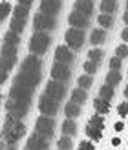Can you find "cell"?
I'll use <instances>...</instances> for the list:
<instances>
[{
    "mask_svg": "<svg viewBox=\"0 0 128 150\" xmlns=\"http://www.w3.org/2000/svg\"><path fill=\"white\" fill-rule=\"evenodd\" d=\"M18 33L9 29V33L4 35L2 42V82L7 81V73L17 62V48H18Z\"/></svg>",
    "mask_w": 128,
    "mask_h": 150,
    "instance_id": "6da1fadb",
    "label": "cell"
},
{
    "mask_svg": "<svg viewBox=\"0 0 128 150\" xmlns=\"http://www.w3.org/2000/svg\"><path fill=\"white\" fill-rule=\"evenodd\" d=\"M26 134V125L20 123V119H15L11 115L6 117L4 123V130H2V137H4V146H7L9 150L17 148V143L20 137H24Z\"/></svg>",
    "mask_w": 128,
    "mask_h": 150,
    "instance_id": "7a4b0ae2",
    "label": "cell"
},
{
    "mask_svg": "<svg viewBox=\"0 0 128 150\" xmlns=\"http://www.w3.org/2000/svg\"><path fill=\"white\" fill-rule=\"evenodd\" d=\"M50 42H51V39L46 31H37L31 37V40H29V51L35 55H44L46 50L50 48Z\"/></svg>",
    "mask_w": 128,
    "mask_h": 150,
    "instance_id": "3957f363",
    "label": "cell"
},
{
    "mask_svg": "<svg viewBox=\"0 0 128 150\" xmlns=\"http://www.w3.org/2000/svg\"><path fill=\"white\" fill-rule=\"evenodd\" d=\"M28 13H29V6H17L13 9V20H11V31L15 33H22V29L26 26L28 20Z\"/></svg>",
    "mask_w": 128,
    "mask_h": 150,
    "instance_id": "277c9868",
    "label": "cell"
},
{
    "mask_svg": "<svg viewBox=\"0 0 128 150\" xmlns=\"http://www.w3.org/2000/svg\"><path fill=\"white\" fill-rule=\"evenodd\" d=\"M31 95H33V90H29L22 84H17V82H13V86L9 90V99L17 101V103L31 104Z\"/></svg>",
    "mask_w": 128,
    "mask_h": 150,
    "instance_id": "5b68a950",
    "label": "cell"
},
{
    "mask_svg": "<svg viewBox=\"0 0 128 150\" xmlns=\"http://www.w3.org/2000/svg\"><path fill=\"white\" fill-rule=\"evenodd\" d=\"M57 26L55 22V17H51V15H46V13H37L35 18H33V28L37 31H51Z\"/></svg>",
    "mask_w": 128,
    "mask_h": 150,
    "instance_id": "8992f818",
    "label": "cell"
},
{
    "mask_svg": "<svg viewBox=\"0 0 128 150\" xmlns=\"http://www.w3.org/2000/svg\"><path fill=\"white\" fill-rule=\"evenodd\" d=\"M66 39V46H70L71 50H81L84 44V31L79 28H70L64 35Z\"/></svg>",
    "mask_w": 128,
    "mask_h": 150,
    "instance_id": "52a82bcc",
    "label": "cell"
},
{
    "mask_svg": "<svg viewBox=\"0 0 128 150\" xmlns=\"http://www.w3.org/2000/svg\"><path fill=\"white\" fill-rule=\"evenodd\" d=\"M53 128H55V121L50 115H40L35 123V132H39L40 136L48 137V139L53 136Z\"/></svg>",
    "mask_w": 128,
    "mask_h": 150,
    "instance_id": "ba28073f",
    "label": "cell"
},
{
    "mask_svg": "<svg viewBox=\"0 0 128 150\" xmlns=\"http://www.w3.org/2000/svg\"><path fill=\"white\" fill-rule=\"evenodd\" d=\"M59 103L61 101H57L53 99V97H50L44 93L40 97V101H39V110H40V114L42 115H50V117H53L57 114V110H59Z\"/></svg>",
    "mask_w": 128,
    "mask_h": 150,
    "instance_id": "9c48e42d",
    "label": "cell"
},
{
    "mask_svg": "<svg viewBox=\"0 0 128 150\" xmlns=\"http://www.w3.org/2000/svg\"><path fill=\"white\" fill-rule=\"evenodd\" d=\"M29 106H31V104L17 103V101H13V99H9V101H7V104H6V108H7V115H11V117H15V119H22L24 115H28Z\"/></svg>",
    "mask_w": 128,
    "mask_h": 150,
    "instance_id": "30bf717a",
    "label": "cell"
},
{
    "mask_svg": "<svg viewBox=\"0 0 128 150\" xmlns=\"http://www.w3.org/2000/svg\"><path fill=\"white\" fill-rule=\"evenodd\" d=\"M44 93L50 95V97H53V99H57V101H62L64 95H66V86H64V82L53 79V81H50L46 84V92H44Z\"/></svg>",
    "mask_w": 128,
    "mask_h": 150,
    "instance_id": "8fae6325",
    "label": "cell"
},
{
    "mask_svg": "<svg viewBox=\"0 0 128 150\" xmlns=\"http://www.w3.org/2000/svg\"><path fill=\"white\" fill-rule=\"evenodd\" d=\"M40 68H42V62H40V59L39 55H28L24 59V62L20 64V71H26V73H40Z\"/></svg>",
    "mask_w": 128,
    "mask_h": 150,
    "instance_id": "7c38bea8",
    "label": "cell"
},
{
    "mask_svg": "<svg viewBox=\"0 0 128 150\" xmlns=\"http://www.w3.org/2000/svg\"><path fill=\"white\" fill-rule=\"evenodd\" d=\"M71 75V68L70 64H62V62H55L53 68H51V77L55 81H61V82H66Z\"/></svg>",
    "mask_w": 128,
    "mask_h": 150,
    "instance_id": "4fadbf2b",
    "label": "cell"
},
{
    "mask_svg": "<svg viewBox=\"0 0 128 150\" xmlns=\"http://www.w3.org/2000/svg\"><path fill=\"white\" fill-rule=\"evenodd\" d=\"M50 143H48V137L40 136L39 132H35L31 137L28 139V145H26V150H48Z\"/></svg>",
    "mask_w": 128,
    "mask_h": 150,
    "instance_id": "5bb4252c",
    "label": "cell"
},
{
    "mask_svg": "<svg viewBox=\"0 0 128 150\" xmlns=\"http://www.w3.org/2000/svg\"><path fill=\"white\" fill-rule=\"evenodd\" d=\"M75 61V55L71 53L70 46H59L55 50V62H62V64H71Z\"/></svg>",
    "mask_w": 128,
    "mask_h": 150,
    "instance_id": "9a60e30c",
    "label": "cell"
},
{
    "mask_svg": "<svg viewBox=\"0 0 128 150\" xmlns=\"http://www.w3.org/2000/svg\"><path fill=\"white\" fill-rule=\"evenodd\" d=\"M68 22H70V26L71 28H79V29H84L86 26H88V17L84 13H81V11H71L70 13V17H68Z\"/></svg>",
    "mask_w": 128,
    "mask_h": 150,
    "instance_id": "2e32d148",
    "label": "cell"
},
{
    "mask_svg": "<svg viewBox=\"0 0 128 150\" xmlns=\"http://www.w3.org/2000/svg\"><path fill=\"white\" fill-rule=\"evenodd\" d=\"M40 11L55 17V15H59V11H61V0H42L40 2Z\"/></svg>",
    "mask_w": 128,
    "mask_h": 150,
    "instance_id": "e0dca14e",
    "label": "cell"
},
{
    "mask_svg": "<svg viewBox=\"0 0 128 150\" xmlns=\"http://www.w3.org/2000/svg\"><path fill=\"white\" fill-rule=\"evenodd\" d=\"M75 9L84 13L86 17H90V15L93 13V2L92 0H77V2H75Z\"/></svg>",
    "mask_w": 128,
    "mask_h": 150,
    "instance_id": "ac0fdd59",
    "label": "cell"
},
{
    "mask_svg": "<svg viewBox=\"0 0 128 150\" xmlns=\"http://www.w3.org/2000/svg\"><path fill=\"white\" fill-rule=\"evenodd\" d=\"M106 40V31L104 29H93L92 31V37H90V42L93 44V46H101V44Z\"/></svg>",
    "mask_w": 128,
    "mask_h": 150,
    "instance_id": "d6986e66",
    "label": "cell"
},
{
    "mask_svg": "<svg viewBox=\"0 0 128 150\" xmlns=\"http://www.w3.org/2000/svg\"><path fill=\"white\" fill-rule=\"evenodd\" d=\"M64 114H66V117H70V119H75L79 114H81V104H77V103H73V101H70L66 104V108H64Z\"/></svg>",
    "mask_w": 128,
    "mask_h": 150,
    "instance_id": "ffe728a7",
    "label": "cell"
},
{
    "mask_svg": "<svg viewBox=\"0 0 128 150\" xmlns=\"http://www.w3.org/2000/svg\"><path fill=\"white\" fill-rule=\"evenodd\" d=\"M88 90H84V88H77V90H73L71 92V101L73 103H77V104H82V103H86V99H88Z\"/></svg>",
    "mask_w": 128,
    "mask_h": 150,
    "instance_id": "44dd1931",
    "label": "cell"
},
{
    "mask_svg": "<svg viewBox=\"0 0 128 150\" xmlns=\"http://www.w3.org/2000/svg\"><path fill=\"white\" fill-rule=\"evenodd\" d=\"M93 106H95V110H97V114H108L110 112V101H104V99H101V97H97V99L93 101Z\"/></svg>",
    "mask_w": 128,
    "mask_h": 150,
    "instance_id": "7402d4cb",
    "label": "cell"
},
{
    "mask_svg": "<svg viewBox=\"0 0 128 150\" xmlns=\"http://www.w3.org/2000/svg\"><path fill=\"white\" fill-rule=\"evenodd\" d=\"M62 134H64V136H75V134H77V125H75L73 119L68 117L66 121L62 123Z\"/></svg>",
    "mask_w": 128,
    "mask_h": 150,
    "instance_id": "603a6c76",
    "label": "cell"
},
{
    "mask_svg": "<svg viewBox=\"0 0 128 150\" xmlns=\"http://www.w3.org/2000/svg\"><path fill=\"white\" fill-rule=\"evenodd\" d=\"M86 136L92 139V141H101L103 130L101 128H95V126H92V125H86Z\"/></svg>",
    "mask_w": 128,
    "mask_h": 150,
    "instance_id": "cb8c5ba5",
    "label": "cell"
},
{
    "mask_svg": "<svg viewBox=\"0 0 128 150\" xmlns=\"http://www.w3.org/2000/svg\"><path fill=\"white\" fill-rule=\"evenodd\" d=\"M117 9V0H101V11L112 15Z\"/></svg>",
    "mask_w": 128,
    "mask_h": 150,
    "instance_id": "d4e9b609",
    "label": "cell"
},
{
    "mask_svg": "<svg viewBox=\"0 0 128 150\" xmlns=\"http://www.w3.org/2000/svg\"><path fill=\"white\" fill-rule=\"evenodd\" d=\"M119 82H121V73H119V70H110V73L106 75V84L115 88Z\"/></svg>",
    "mask_w": 128,
    "mask_h": 150,
    "instance_id": "484cf974",
    "label": "cell"
},
{
    "mask_svg": "<svg viewBox=\"0 0 128 150\" xmlns=\"http://www.w3.org/2000/svg\"><path fill=\"white\" fill-rule=\"evenodd\" d=\"M114 92H115L114 86L104 84V86H101V90H99V97H101V99H104V101H110L112 97H114Z\"/></svg>",
    "mask_w": 128,
    "mask_h": 150,
    "instance_id": "4316f807",
    "label": "cell"
},
{
    "mask_svg": "<svg viewBox=\"0 0 128 150\" xmlns=\"http://www.w3.org/2000/svg\"><path fill=\"white\" fill-rule=\"evenodd\" d=\"M93 84V79H92V75H88L84 73L82 77H79V88H84V90H90Z\"/></svg>",
    "mask_w": 128,
    "mask_h": 150,
    "instance_id": "83f0119b",
    "label": "cell"
},
{
    "mask_svg": "<svg viewBox=\"0 0 128 150\" xmlns=\"http://www.w3.org/2000/svg\"><path fill=\"white\" fill-rule=\"evenodd\" d=\"M112 24H114V20H112V15H108V13H103V15H99V26H101L103 29L110 28Z\"/></svg>",
    "mask_w": 128,
    "mask_h": 150,
    "instance_id": "f1b7e54d",
    "label": "cell"
},
{
    "mask_svg": "<svg viewBox=\"0 0 128 150\" xmlns=\"http://www.w3.org/2000/svg\"><path fill=\"white\" fill-rule=\"evenodd\" d=\"M59 150H71V136H64L59 139V143H57Z\"/></svg>",
    "mask_w": 128,
    "mask_h": 150,
    "instance_id": "f546056e",
    "label": "cell"
},
{
    "mask_svg": "<svg viewBox=\"0 0 128 150\" xmlns=\"http://www.w3.org/2000/svg\"><path fill=\"white\" fill-rule=\"evenodd\" d=\"M88 125H92V126H95V128H104V121H103V117H101V114H95V115H92L90 117V121H88Z\"/></svg>",
    "mask_w": 128,
    "mask_h": 150,
    "instance_id": "4dcf8cb0",
    "label": "cell"
},
{
    "mask_svg": "<svg viewBox=\"0 0 128 150\" xmlns=\"http://www.w3.org/2000/svg\"><path fill=\"white\" fill-rule=\"evenodd\" d=\"M103 57H104L103 50H90V53H88V59H90V61H93V62H97V64L103 61Z\"/></svg>",
    "mask_w": 128,
    "mask_h": 150,
    "instance_id": "1f68e13d",
    "label": "cell"
},
{
    "mask_svg": "<svg viewBox=\"0 0 128 150\" xmlns=\"http://www.w3.org/2000/svg\"><path fill=\"white\" fill-rule=\"evenodd\" d=\"M84 71L88 75H93L97 71V62H93V61H90V59H88V61L84 62Z\"/></svg>",
    "mask_w": 128,
    "mask_h": 150,
    "instance_id": "d6a6232c",
    "label": "cell"
},
{
    "mask_svg": "<svg viewBox=\"0 0 128 150\" xmlns=\"http://www.w3.org/2000/svg\"><path fill=\"white\" fill-rule=\"evenodd\" d=\"M117 114L121 115V117H128V101L121 103V104L117 106Z\"/></svg>",
    "mask_w": 128,
    "mask_h": 150,
    "instance_id": "836d02e7",
    "label": "cell"
},
{
    "mask_svg": "<svg viewBox=\"0 0 128 150\" xmlns=\"http://www.w3.org/2000/svg\"><path fill=\"white\" fill-rule=\"evenodd\" d=\"M115 55H117L119 59H124V57H128V48H126V44H121V46H117V50H115Z\"/></svg>",
    "mask_w": 128,
    "mask_h": 150,
    "instance_id": "e575fe53",
    "label": "cell"
},
{
    "mask_svg": "<svg viewBox=\"0 0 128 150\" xmlns=\"http://www.w3.org/2000/svg\"><path fill=\"white\" fill-rule=\"evenodd\" d=\"M121 61L123 59H119L117 55L110 59V70H121Z\"/></svg>",
    "mask_w": 128,
    "mask_h": 150,
    "instance_id": "d590c367",
    "label": "cell"
},
{
    "mask_svg": "<svg viewBox=\"0 0 128 150\" xmlns=\"http://www.w3.org/2000/svg\"><path fill=\"white\" fill-rule=\"evenodd\" d=\"M9 11H11V6L7 4V2H2V11H0V18L6 20V18H7V15H9Z\"/></svg>",
    "mask_w": 128,
    "mask_h": 150,
    "instance_id": "8d00e7d4",
    "label": "cell"
},
{
    "mask_svg": "<svg viewBox=\"0 0 128 150\" xmlns=\"http://www.w3.org/2000/svg\"><path fill=\"white\" fill-rule=\"evenodd\" d=\"M79 150H93V143H90V141H82L79 145Z\"/></svg>",
    "mask_w": 128,
    "mask_h": 150,
    "instance_id": "74e56055",
    "label": "cell"
},
{
    "mask_svg": "<svg viewBox=\"0 0 128 150\" xmlns=\"http://www.w3.org/2000/svg\"><path fill=\"white\" fill-rule=\"evenodd\" d=\"M114 128H115V132H121V130H124V123H123V121L115 123V126H114Z\"/></svg>",
    "mask_w": 128,
    "mask_h": 150,
    "instance_id": "f35d334b",
    "label": "cell"
},
{
    "mask_svg": "<svg viewBox=\"0 0 128 150\" xmlns=\"http://www.w3.org/2000/svg\"><path fill=\"white\" fill-rule=\"evenodd\" d=\"M121 37H123V40H124V42H128V28H124V29H123Z\"/></svg>",
    "mask_w": 128,
    "mask_h": 150,
    "instance_id": "ab89813d",
    "label": "cell"
},
{
    "mask_svg": "<svg viewBox=\"0 0 128 150\" xmlns=\"http://www.w3.org/2000/svg\"><path fill=\"white\" fill-rule=\"evenodd\" d=\"M119 145H121V139H119V137H114V139H112V146H119Z\"/></svg>",
    "mask_w": 128,
    "mask_h": 150,
    "instance_id": "60d3db41",
    "label": "cell"
},
{
    "mask_svg": "<svg viewBox=\"0 0 128 150\" xmlns=\"http://www.w3.org/2000/svg\"><path fill=\"white\" fill-rule=\"evenodd\" d=\"M31 2L33 0H18V4H22V6H31Z\"/></svg>",
    "mask_w": 128,
    "mask_h": 150,
    "instance_id": "b9f144b4",
    "label": "cell"
},
{
    "mask_svg": "<svg viewBox=\"0 0 128 150\" xmlns=\"http://www.w3.org/2000/svg\"><path fill=\"white\" fill-rule=\"evenodd\" d=\"M123 20L128 24V0H126V11H124V17H123Z\"/></svg>",
    "mask_w": 128,
    "mask_h": 150,
    "instance_id": "7bdbcfd3",
    "label": "cell"
},
{
    "mask_svg": "<svg viewBox=\"0 0 128 150\" xmlns=\"http://www.w3.org/2000/svg\"><path fill=\"white\" fill-rule=\"evenodd\" d=\"M124 97H126V99H128V86L124 88Z\"/></svg>",
    "mask_w": 128,
    "mask_h": 150,
    "instance_id": "ee69618b",
    "label": "cell"
},
{
    "mask_svg": "<svg viewBox=\"0 0 128 150\" xmlns=\"http://www.w3.org/2000/svg\"><path fill=\"white\" fill-rule=\"evenodd\" d=\"M2 150H6V146H4V148H2Z\"/></svg>",
    "mask_w": 128,
    "mask_h": 150,
    "instance_id": "f6af8a7d",
    "label": "cell"
}]
</instances>
